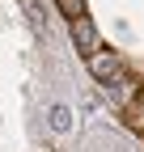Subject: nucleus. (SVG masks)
Returning <instances> with one entry per match:
<instances>
[{"label":"nucleus","mask_w":144,"mask_h":152,"mask_svg":"<svg viewBox=\"0 0 144 152\" xmlns=\"http://www.w3.org/2000/svg\"><path fill=\"white\" fill-rule=\"evenodd\" d=\"M85 68H89V76H98V80H110V76H119V72H123V59H119V51L98 47V51H89Z\"/></svg>","instance_id":"nucleus-1"},{"label":"nucleus","mask_w":144,"mask_h":152,"mask_svg":"<svg viewBox=\"0 0 144 152\" xmlns=\"http://www.w3.org/2000/svg\"><path fill=\"white\" fill-rule=\"evenodd\" d=\"M68 26H72V42H76V47H81L85 55L102 47V34H98V26H93V17H89V13H81V17H72Z\"/></svg>","instance_id":"nucleus-2"},{"label":"nucleus","mask_w":144,"mask_h":152,"mask_svg":"<svg viewBox=\"0 0 144 152\" xmlns=\"http://www.w3.org/2000/svg\"><path fill=\"white\" fill-rule=\"evenodd\" d=\"M106 97H110L115 106H127L132 97H140V85L132 80L127 72H119V76H110V80H106Z\"/></svg>","instance_id":"nucleus-3"},{"label":"nucleus","mask_w":144,"mask_h":152,"mask_svg":"<svg viewBox=\"0 0 144 152\" xmlns=\"http://www.w3.org/2000/svg\"><path fill=\"white\" fill-rule=\"evenodd\" d=\"M123 123H127L136 135H144V93H140V97H132L127 106H123Z\"/></svg>","instance_id":"nucleus-4"},{"label":"nucleus","mask_w":144,"mask_h":152,"mask_svg":"<svg viewBox=\"0 0 144 152\" xmlns=\"http://www.w3.org/2000/svg\"><path fill=\"white\" fill-rule=\"evenodd\" d=\"M51 127L55 131H72V110L68 106H51Z\"/></svg>","instance_id":"nucleus-5"},{"label":"nucleus","mask_w":144,"mask_h":152,"mask_svg":"<svg viewBox=\"0 0 144 152\" xmlns=\"http://www.w3.org/2000/svg\"><path fill=\"white\" fill-rule=\"evenodd\" d=\"M55 9L72 21V17H81V13H85V0H55Z\"/></svg>","instance_id":"nucleus-6"},{"label":"nucleus","mask_w":144,"mask_h":152,"mask_svg":"<svg viewBox=\"0 0 144 152\" xmlns=\"http://www.w3.org/2000/svg\"><path fill=\"white\" fill-rule=\"evenodd\" d=\"M140 93H144V85H140Z\"/></svg>","instance_id":"nucleus-7"}]
</instances>
